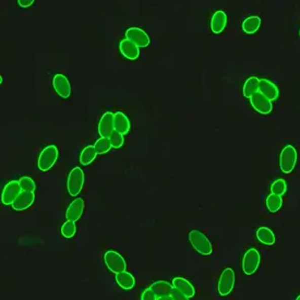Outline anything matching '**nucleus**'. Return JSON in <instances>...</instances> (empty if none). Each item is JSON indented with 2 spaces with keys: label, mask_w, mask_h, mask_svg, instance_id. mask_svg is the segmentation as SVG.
Wrapping results in <instances>:
<instances>
[{
  "label": "nucleus",
  "mask_w": 300,
  "mask_h": 300,
  "mask_svg": "<svg viewBox=\"0 0 300 300\" xmlns=\"http://www.w3.org/2000/svg\"><path fill=\"white\" fill-rule=\"evenodd\" d=\"M189 241L197 252L202 255H211L213 252V246L206 236L198 230L189 233Z\"/></svg>",
  "instance_id": "1"
},
{
  "label": "nucleus",
  "mask_w": 300,
  "mask_h": 300,
  "mask_svg": "<svg viewBox=\"0 0 300 300\" xmlns=\"http://www.w3.org/2000/svg\"><path fill=\"white\" fill-rule=\"evenodd\" d=\"M59 151L56 145H47L42 149V152L39 155L38 160V167L42 171L51 170L58 160Z\"/></svg>",
  "instance_id": "2"
},
{
  "label": "nucleus",
  "mask_w": 300,
  "mask_h": 300,
  "mask_svg": "<svg viewBox=\"0 0 300 300\" xmlns=\"http://www.w3.org/2000/svg\"><path fill=\"white\" fill-rule=\"evenodd\" d=\"M298 160L297 149L294 145L284 146L280 155V168L284 174H290L295 169Z\"/></svg>",
  "instance_id": "3"
},
{
  "label": "nucleus",
  "mask_w": 300,
  "mask_h": 300,
  "mask_svg": "<svg viewBox=\"0 0 300 300\" xmlns=\"http://www.w3.org/2000/svg\"><path fill=\"white\" fill-rule=\"evenodd\" d=\"M84 171L81 167H74L73 169H71L67 179L68 194L71 197H77L80 195L84 185Z\"/></svg>",
  "instance_id": "4"
},
{
  "label": "nucleus",
  "mask_w": 300,
  "mask_h": 300,
  "mask_svg": "<svg viewBox=\"0 0 300 300\" xmlns=\"http://www.w3.org/2000/svg\"><path fill=\"white\" fill-rule=\"evenodd\" d=\"M104 262L107 269L114 274L125 272L127 269V262L124 259V256L117 251H114V250H108V251L105 252Z\"/></svg>",
  "instance_id": "5"
},
{
  "label": "nucleus",
  "mask_w": 300,
  "mask_h": 300,
  "mask_svg": "<svg viewBox=\"0 0 300 300\" xmlns=\"http://www.w3.org/2000/svg\"><path fill=\"white\" fill-rule=\"evenodd\" d=\"M261 262L260 253L256 249L247 250L242 256V271L246 275H253L258 271Z\"/></svg>",
  "instance_id": "6"
},
{
  "label": "nucleus",
  "mask_w": 300,
  "mask_h": 300,
  "mask_svg": "<svg viewBox=\"0 0 300 300\" xmlns=\"http://www.w3.org/2000/svg\"><path fill=\"white\" fill-rule=\"evenodd\" d=\"M235 272L232 268H226L220 274L218 281V294L220 296H228L231 294L235 286Z\"/></svg>",
  "instance_id": "7"
},
{
  "label": "nucleus",
  "mask_w": 300,
  "mask_h": 300,
  "mask_svg": "<svg viewBox=\"0 0 300 300\" xmlns=\"http://www.w3.org/2000/svg\"><path fill=\"white\" fill-rule=\"evenodd\" d=\"M125 35L127 40L131 41L139 48H145L151 43V39H149L147 33L137 26H131L128 28Z\"/></svg>",
  "instance_id": "8"
},
{
  "label": "nucleus",
  "mask_w": 300,
  "mask_h": 300,
  "mask_svg": "<svg viewBox=\"0 0 300 300\" xmlns=\"http://www.w3.org/2000/svg\"><path fill=\"white\" fill-rule=\"evenodd\" d=\"M250 99V105L252 106V108L256 111L261 114V115H269V114L273 109V104L272 101H270L268 97L261 94L260 92L255 93L252 95Z\"/></svg>",
  "instance_id": "9"
},
{
  "label": "nucleus",
  "mask_w": 300,
  "mask_h": 300,
  "mask_svg": "<svg viewBox=\"0 0 300 300\" xmlns=\"http://www.w3.org/2000/svg\"><path fill=\"white\" fill-rule=\"evenodd\" d=\"M22 192L19 180H11L5 185L2 194V202L5 205H12L19 195Z\"/></svg>",
  "instance_id": "10"
},
{
  "label": "nucleus",
  "mask_w": 300,
  "mask_h": 300,
  "mask_svg": "<svg viewBox=\"0 0 300 300\" xmlns=\"http://www.w3.org/2000/svg\"><path fill=\"white\" fill-rule=\"evenodd\" d=\"M53 88L61 98H68L71 95V84L66 76L56 73L53 78Z\"/></svg>",
  "instance_id": "11"
},
{
  "label": "nucleus",
  "mask_w": 300,
  "mask_h": 300,
  "mask_svg": "<svg viewBox=\"0 0 300 300\" xmlns=\"http://www.w3.org/2000/svg\"><path fill=\"white\" fill-rule=\"evenodd\" d=\"M115 131L114 128V114L106 111L98 123V133L101 138H110V135Z\"/></svg>",
  "instance_id": "12"
},
{
  "label": "nucleus",
  "mask_w": 300,
  "mask_h": 300,
  "mask_svg": "<svg viewBox=\"0 0 300 300\" xmlns=\"http://www.w3.org/2000/svg\"><path fill=\"white\" fill-rule=\"evenodd\" d=\"M83 212H84V200L82 198H77L68 206V209L66 211V218L67 220L77 222V220L81 218Z\"/></svg>",
  "instance_id": "13"
},
{
  "label": "nucleus",
  "mask_w": 300,
  "mask_h": 300,
  "mask_svg": "<svg viewBox=\"0 0 300 300\" xmlns=\"http://www.w3.org/2000/svg\"><path fill=\"white\" fill-rule=\"evenodd\" d=\"M119 52L129 60H135L140 56V48L129 40L124 39L119 43Z\"/></svg>",
  "instance_id": "14"
},
{
  "label": "nucleus",
  "mask_w": 300,
  "mask_h": 300,
  "mask_svg": "<svg viewBox=\"0 0 300 300\" xmlns=\"http://www.w3.org/2000/svg\"><path fill=\"white\" fill-rule=\"evenodd\" d=\"M34 201H35L34 192L22 191L19 195V197L16 199V201L13 202L12 209L14 211H18V212L25 211V210H27L28 208H30V206H32Z\"/></svg>",
  "instance_id": "15"
},
{
  "label": "nucleus",
  "mask_w": 300,
  "mask_h": 300,
  "mask_svg": "<svg viewBox=\"0 0 300 300\" xmlns=\"http://www.w3.org/2000/svg\"><path fill=\"white\" fill-rule=\"evenodd\" d=\"M259 92L272 102L276 101L278 95H280V90H278L277 85L274 82L268 80V79H261L260 80Z\"/></svg>",
  "instance_id": "16"
},
{
  "label": "nucleus",
  "mask_w": 300,
  "mask_h": 300,
  "mask_svg": "<svg viewBox=\"0 0 300 300\" xmlns=\"http://www.w3.org/2000/svg\"><path fill=\"white\" fill-rule=\"evenodd\" d=\"M114 128H115L116 132H119L124 135L129 133L131 124L126 114H124L123 111H117L116 114H114Z\"/></svg>",
  "instance_id": "17"
},
{
  "label": "nucleus",
  "mask_w": 300,
  "mask_h": 300,
  "mask_svg": "<svg viewBox=\"0 0 300 300\" xmlns=\"http://www.w3.org/2000/svg\"><path fill=\"white\" fill-rule=\"evenodd\" d=\"M227 25V16L222 10H217L211 19V31L214 34H220L224 32Z\"/></svg>",
  "instance_id": "18"
},
{
  "label": "nucleus",
  "mask_w": 300,
  "mask_h": 300,
  "mask_svg": "<svg viewBox=\"0 0 300 300\" xmlns=\"http://www.w3.org/2000/svg\"><path fill=\"white\" fill-rule=\"evenodd\" d=\"M173 286L175 289L181 291L183 295L187 296L188 298H192L196 296V288L194 287V285H192L188 280H185L183 277H175L173 282Z\"/></svg>",
  "instance_id": "19"
},
{
  "label": "nucleus",
  "mask_w": 300,
  "mask_h": 300,
  "mask_svg": "<svg viewBox=\"0 0 300 300\" xmlns=\"http://www.w3.org/2000/svg\"><path fill=\"white\" fill-rule=\"evenodd\" d=\"M157 298L160 297H165V296H171V292L174 290L173 284H170L167 281H157L152 283L151 286H149Z\"/></svg>",
  "instance_id": "20"
},
{
  "label": "nucleus",
  "mask_w": 300,
  "mask_h": 300,
  "mask_svg": "<svg viewBox=\"0 0 300 300\" xmlns=\"http://www.w3.org/2000/svg\"><path fill=\"white\" fill-rule=\"evenodd\" d=\"M256 239H258L261 244L266 246H273L275 244V234L273 231L269 227H260L258 231H256Z\"/></svg>",
  "instance_id": "21"
},
{
  "label": "nucleus",
  "mask_w": 300,
  "mask_h": 300,
  "mask_svg": "<svg viewBox=\"0 0 300 300\" xmlns=\"http://www.w3.org/2000/svg\"><path fill=\"white\" fill-rule=\"evenodd\" d=\"M115 280H116V282L118 284V286L121 287L123 289H125V290H130L135 286V278H134V276L131 273L127 272V271L116 274Z\"/></svg>",
  "instance_id": "22"
},
{
  "label": "nucleus",
  "mask_w": 300,
  "mask_h": 300,
  "mask_svg": "<svg viewBox=\"0 0 300 300\" xmlns=\"http://www.w3.org/2000/svg\"><path fill=\"white\" fill-rule=\"evenodd\" d=\"M259 85H260V79L256 77H250L248 78L244 88H242V94L246 98H250L252 95H254L255 93L259 92Z\"/></svg>",
  "instance_id": "23"
},
{
  "label": "nucleus",
  "mask_w": 300,
  "mask_h": 300,
  "mask_svg": "<svg viewBox=\"0 0 300 300\" xmlns=\"http://www.w3.org/2000/svg\"><path fill=\"white\" fill-rule=\"evenodd\" d=\"M242 30L247 34H254L261 26V19L256 16L248 17L242 22Z\"/></svg>",
  "instance_id": "24"
},
{
  "label": "nucleus",
  "mask_w": 300,
  "mask_h": 300,
  "mask_svg": "<svg viewBox=\"0 0 300 300\" xmlns=\"http://www.w3.org/2000/svg\"><path fill=\"white\" fill-rule=\"evenodd\" d=\"M96 156H97V152H96L94 145H88L82 149L79 161H80V163L82 164L83 166H88L95 161Z\"/></svg>",
  "instance_id": "25"
},
{
  "label": "nucleus",
  "mask_w": 300,
  "mask_h": 300,
  "mask_svg": "<svg viewBox=\"0 0 300 300\" xmlns=\"http://www.w3.org/2000/svg\"><path fill=\"white\" fill-rule=\"evenodd\" d=\"M266 204H267V208H268L269 212L276 213L282 209L283 197L271 194L270 196H268V198L266 200Z\"/></svg>",
  "instance_id": "26"
},
{
  "label": "nucleus",
  "mask_w": 300,
  "mask_h": 300,
  "mask_svg": "<svg viewBox=\"0 0 300 300\" xmlns=\"http://www.w3.org/2000/svg\"><path fill=\"white\" fill-rule=\"evenodd\" d=\"M94 147L96 149L97 154L108 153L110 151V148L113 147L110 139H108V138H99L98 140H96V142L94 143Z\"/></svg>",
  "instance_id": "27"
},
{
  "label": "nucleus",
  "mask_w": 300,
  "mask_h": 300,
  "mask_svg": "<svg viewBox=\"0 0 300 300\" xmlns=\"http://www.w3.org/2000/svg\"><path fill=\"white\" fill-rule=\"evenodd\" d=\"M287 191V183L284 179H277L271 184V194L283 197Z\"/></svg>",
  "instance_id": "28"
},
{
  "label": "nucleus",
  "mask_w": 300,
  "mask_h": 300,
  "mask_svg": "<svg viewBox=\"0 0 300 300\" xmlns=\"http://www.w3.org/2000/svg\"><path fill=\"white\" fill-rule=\"evenodd\" d=\"M76 233L77 226L76 222H72V220H67V222H65V224L61 226V235L67 239L72 238Z\"/></svg>",
  "instance_id": "29"
},
{
  "label": "nucleus",
  "mask_w": 300,
  "mask_h": 300,
  "mask_svg": "<svg viewBox=\"0 0 300 300\" xmlns=\"http://www.w3.org/2000/svg\"><path fill=\"white\" fill-rule=\"evenodd\" d=\"M20 187L22 189V191H27V192H34L36 190V184H35L34 180L31 177L28 176H23L19 179Z\"/></svg>",
  "instance_id": "30"
},
{
  "label": "nucleus",
  "mask_w": 300,
  "mask_h": 300,
  "mask_svg": "<svg viewBox=\"0 0 300 300\" xmlns=\"http://www.w3.org/2000/svg\"><path fill=\"white\" fill-rule=\"evenodd\" d=\"M109 139H110L111 145L114 148H120L121 146L124 145V142H125L124 134L114 131V133L110 135Z\"/></svg>",
  "instance_id": "31"
},
{
  "label": "nucleus",
  "mask_w": 300,
  "mask_h": 300,
  "mask_svg": "<svg viewBox=\"0 0 300 300\" xmlns=\"http://www.w3.org/2000/svg\"><path fill=\"white\" fill-rule=\"evenodd\" d=\"M140 300H157V297L154 294V291L148 287V288L144 289L143 292H142Z\"/></svg>",
  "instance_id": "32"
},
{
  "label": "nucleus",
  "mask_w": 300,
  "mask_h": 300,
  "mask_svg": "<svg viewBox=\"0 0 300 300\" xmlns=\"http://www.w3.org/2000/svg\"><path fill=\"white\" fill-rule=\"evenodd\" d=\"M171 297H173L174 300H189L190 298H188L185 295H183L181 291L177 290L174 288L173 292H171Z\"/></svg>",
  "instance_id": "33"
},
{
  "label": "nucleus",
  "mask_w": 300,
  "mask_h": 300,
  "mask_svg": "<svg viewBox=\"0 0 300 300\" xmlns=\"http://www.w3.org/2000/svg\"><path fill=\"white\" fill-rule=\"evenodd\" d=\"M34 4V0H18V5L21 8H28Z\"/></svg>",
  "instance_id": "34"
},
{
  "label": "nucleus",
  "mask_w": 300,
  "mask_h": 300,
  "mask_svg": "<svg viewBox=\"0 0 300 300\" xmlns=\"http://www.w3.org/2000/svg\"><path fill=\"white\" fill-rule=\"evenodd\" d=\"M157 300H174V299H173V297H171V296H165V297L157 298Z\"/></svg>",
  "instance_id": "35"
},
{
  "label": "nucleus",
  "mask_w": 300,
  "mask_h": 300,
  "mask_svg": "<svg viewBox=\"0 0 300 300\" xmlns=\"http://www.w3.org/2000/svg\"><path fill=\"white\" fill-rule=\"evenodd\" d=\"M296 300H300V294L297 296V298H296Z\"/></svg>",
  "instance_id": "36"
},
{
  "label": "nucleus",
  "mask_w": 300,
  "mask_h": 300,
  "mask_svg": "<svg viewBox=\"0 0 300 300\" xmlns=\"http://www.w3.org/2000/svg\"><path fill=\"white\" fill-rule=\"evenodd\" d=\"M299 35H300V31H299Z\"/></svg>",
  "instance_id": "37"
}]
</instances>
